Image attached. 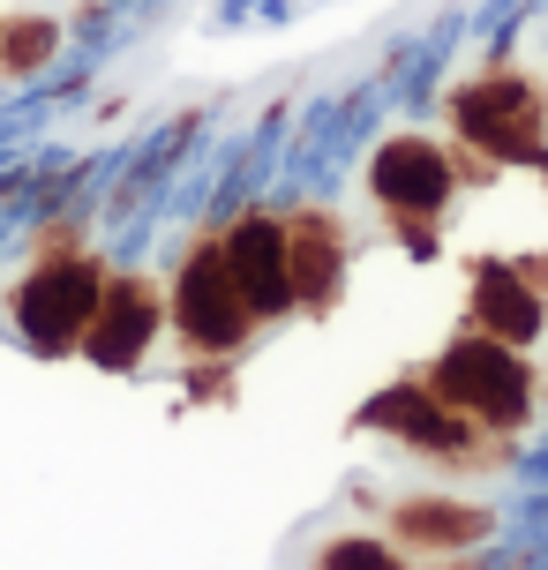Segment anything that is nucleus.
Segmentation results:
<instances>
[{"instance_id": "f257e3e1", "label": "nucleus", "mask_w": 548, "mask_h": 570, "mask_svg": "<svg viewBox=\"0 0 548 570\" xmlns=\"http://www.w3.org/2000/svg\"><path fill=\"white\" fill-rule=\"evenodd\" d=\"M429 391L443 405H466L473 421H489V428H519L526 421V368L496 338H459L443 361H436Z\"/></svg>"}, {"instance_id": "f03ea898", "label": "nucleus", "mask_w": 548, "mask_h": 570, "mask_svg": "<svg viewBox=\"0 0 548 570\" xmlns=\"http://www.w3.org/2000/svg\"><path fill=\"white\" fill-rule=\"evenodd\" d=\"M98 271L90 263H46L38 278L23 285V331L46 353H60V345H76L84 338V323H90V308H98Z\"/></svg>"}, {"instance_id": "7ed1b4c3", "label": "nucleus", "mask_w": 548, "mask_h": 570, "mask_svg": "<svg viewBox=\"0 0 548 570\" xmlns=\"http://www.w3.org/2000/svg\"><path fill=\"white\" fill-rule=\"evenodd\" d=\"M218 263H226V278H233V293H241V308H248V315H278L293 301V285H286V233L271 226V218H241V226L226 233Z\"/></svg>"}, {"instance_id": "20e7f679", "label": "nucleus", "mask_w": 548, "mask_h": 570, "mask_svg": "<svg viewBox=\"0 0 548 570\" xmlns=\"http://www.w3.org/2000/svg\"><path fill=\"white\" fill-rule=\"evenodd\" d=\"M180 331H188V345H203V353H226V345H241V331H248V308H241L218 248H196L188 271H180Z\"/></svg>"}, {"instance_id": "39448f33", "label": "nucleus", "mask_w": 548, "mask_h": 570, "mask_svg": "<svg viewBox=\"0 0 548 570\" xmlns=\"http://www.w3.org/2000/svg\"><path fill=\"white\" fill-rule=\"evenodd\" d=\"M150 331H158V301H150L144 285H128V278L98 285V308H90V323H84V353L106 361V368H128L150 345Z\"/></svg>"}, {"instance_id": "423d86ee", "label": "nucleus", "mask_w": 548, "mask_h": 570, "mask_svg": "<svg viewBox=\"0 0 548 570\" xmlns=\"http://www.w3.org/2000/svg\"><path fill=\"white\" fill-rule=\"evenodd\" d=\"M459 128L473 142H489V150H534L541 106H534V90H526L519 76H496V83H481V90L459 98Z\"/></svg>"}, {"instance_id": "0eeeda50", "label": "nucleus", "mask_w": 548, "mask_h": 570, "mask_svg": "<svg viewBox=\"0 0 548 570\" xmlns=\"http://www.w3.org/2000/svg\"><path fill=\"white\" fill-rule=\"evenodd\" d=\"M375 196L399 203V210H436V203L451 196V173L436 158V142H391L375 158Z\"/></svg>"}, {"instance_id": "6e6552de", "label": "nucleus", "mask_w": 548, "mask_h": 570, "mask_svg": "<svg viewBox=\"0 0 548 570\" xmlns=\"http://www.w3.org/2000/svg\"><path fill=\"white\" fill-rule=\"evenodd\" d=\"M473 315H481V331L489 338H503V345H519V338H534L541 331V301L526 293V278L519 271H481V285H473Z\"/></svg>"}, {"instance_id": "1a4fd4ad", "label": "nucleus", "mask_w": 548, "mask_h": 570, "mask_svg": "<svg viewBox=\"0 0 548 570\" xmlns=\"http://www.w3.org/2000/svg\"><path fill=\"white\" fill-rule=\"evenodd\" d=\"M286 285L293 301H331V285H339V226L331 218H301L286 233Z\"/></svg>"}, {"instance_id": "9d476101", "label": "nucleus", "mask_w": 548, "mask_h": 570, "mask_svg": "<svg viewBox=\"0 0 548 570\" xmlns=\"http://www.w3.org/2000/svg\"><path fill=\"white\" fill-rule=\"evenodd\" d=\"M46 53H53V23H46V16H23V23H8V30H0V68H8V76L38 68Z\"/></svg>"}, {"instance_id": "9b49d317", "label": "nucleus", "mask_w": 548, "mask_h": 570, "mask_svg": "<svg viewBox=\"0 0 548 570\" xmlns=\"http://www.w3.org/2000/svg\"><path fill=\"white\" fill-rule=\"evenodd\" d=\"M405 533H413V541H473L481 518H443V511H421V503H413V511H405Z\"/></svg>"}, {"instance_id": "f8f14e48", "label": "nucleus", "mask_w": 548, "mask_h": 570, "mask_svg": "<svg viewBox=\"0 0 548 570\" xmlns=\"http://www.w3.org/2000/svg\"><path fill=\"white\" fill-rule=\"evenodd\" d=\"M323 570H399V556L375 541H339L331 556H323Z\"/></svg>"}]
</instances>
